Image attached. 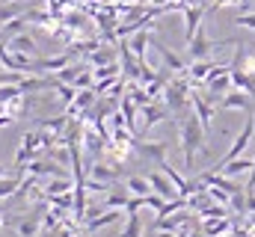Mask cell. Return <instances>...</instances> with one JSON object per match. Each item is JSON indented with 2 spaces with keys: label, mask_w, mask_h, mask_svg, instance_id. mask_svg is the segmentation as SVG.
I'll use <instances>...</instances> for the list:
<instances>
[{
  "label": "cell",
  "mask_w": 255,
  "mask_h": 237,
  "mask_svg": "<svg viewBox=\"0 0 255 237\" xmlns=\"http://www.w3.org/2000/svg\"><path fill=\"white\" fill-rule=\"evenodd\" d=\"M187 208H181V211H175V214H169V217H157L154 220V232H181V226L190 220V214H184Z\"/></svg>",
  "instance_id": "cell-14"
},
{
  "label": "cell",
  "mask_w": 255,
  "mask_h": 237,
  "mask_svg": "<svg viewBox=\"0 0 255 237\" xmlns=\"http://www.w3.org/2000/svg\"><path fill=\"white\" fill-rule=\"evenodd\" d=\"M125 187H128L130 196H148V193H151V181H148V175L145 178H139V175L125 178Z\"/></svg>",
  "instance_id": "cell-19"
},
{
  "label": "cell",
  "mask_w": 255,
  "mask_h": 237,
  "mask_svg": "<svg viewBox=\"0 0 255 237\" xmlns=\"http://www.w3.org/2000/svg\"><path fill=\"white\" fill-rule=\"evenodd\" d=\"M148 181H151V193L163 196L166 202H169V199H178V187L172 184V178L166 175L163 169H160V172H148Z\"/></svg>",
  "instance_id": "cell-8"
},
{
  "label": "cell",
  "mask_w": 255,
  "mask_h": 237,
  "mask_svg": "<svg viewBox=\"0 0 255 237\" xmlns=\"http://www.w3.org/2000/svg\"><path fill=\"white\" fill-rule=\"evenodd\" d=\"M205 95H208V101L211 98H223L229 89H235L232 86V68H226V71H217V74H211L208 80H205Z\"/></svg>",
  "instance_id": "cell-5"
},
{
  "label": "cell",
  "mask_w": 255,
  "mask_h": 237,
  "mask_svg": "<svg viewBox=\"0 0 255 237\" xmlns=\"http://www.w3.org/2000/svg\"><path fill=\"white\" fill-rule=\"evenodd\" d=\"M18 15H24V9H21L18 3H6V6H0V24H6V21L18 18Z\"/></svg>",
  "instance_id": "cell-24"
},
{
  "label": "cell",
  "mask_w": 255,
  "mask_h": 237,
  "mask_svg": "<svg viewBox=\"0 0 255 237\" xmlns=\"http://www.w3.org/2000/svg\"><path fill=\"white\" fill-rule=\"evenodd\" d=\"M220 110H244V113H253V95L244 92V89H229L223 98H220Z\"/></svg>",
  "instance_id": "cell-4"
},
{
  "label": "cell",
  "mask_w": 255,
  "mask_h": 237,
  "mask_svg": "<svg viewBox=\"0 0 255 237\" xmlns=\"http://www.w3.org/2000/svg\"><path fill=\"white\" fill-rule=\"evenodd\" d=\"M253 121H255V116H253Z\"/></svg>",
  "instance_id": "cell-33"
},
{
  "label": "cell",
  "mask_w": 255,
  "mask_h": 237,
  "mask_svg": "<svg viewBox=\"0 0 255 237\" xmlns=\"http://www.w3.org/2000/svg\"><path fill=\"white\" fill-rule=\"evenodd\" d=\"M181 15H184V39L190 42L193 36L199 33V27H202V18H205V3H193V6H187Z\"/></svg>",
  "instance_id": "cell-9"
},
{
  "label": "cell",
  "mask_w": 255,
  "mask_h": 237,
  "mask_svg": "<svg viewBox=\"0 0 255 237\" xmlns=\"http://www.w3.org/2000/svg\"><path fill=\"white\" fill-rule=\"evenodd\" d=\"M136 151H139L142 157L154 160V163L166 160V142H139V145H136Z\"/></svg>",
  "instance_id": "cell-17"
},
{
  "label": "cell",
  "mask_w": 255,
  "mask_h": 237,
  "mask_svg": "<svg viewBox=\"0 0 255 237\" xmlns=\"http://www.w3.org/2000/svg\"><path fill=\"white\" fill-rule=\"evenodd\" d=\"M0 86H3V80H0Z\"/></svg>",
  "instance_id": "cell-32"
},
{
  "label": "cell",
  "mask_w": 255,
  "mask_h": 237,
  "mask_svg": "<svg viewBox=\"0 0 255 237\" xmlns=\"http://www.w3.org/2000/svg\"><path fill=\"white\" fill-rule=\"evenodd\" d=\"M128 199H130L128 187H125V190H110V193H107V199H104V208H116V211L122 208V211H125Z\"/></svg>",
  "instance_id": "cell-22"
},
{
  "label": "cell",
  "mask_w": 255,
  "mask_h": 237,
  "mask_svg": "<svg viewBox=\"0 0 255 237\" xmlns=\"http://www.w3.org/2000/svg\"><path fill=\"white\" fill-rule=\"evenodd\" d=\"M232 24H235V27L255 30V12H241V15H235V18H232Z\"/></svg>",
  "instance_id": "cell-25"
},
{
  "label": "cell",
  "mask_w": 255,
  "mask_h": 237,
  "mask_svg": "<svg viewBox=\"0 0 255 237\" xmlns=\"http://www.w3.org/2000/svg\"><path fill=\"white\" fill-rule=\"evenodd\" d=\"M190 95H193V83L187 80V74H175V80H169L166 89H163V104L169 107L172 116H181L184 107L190 104Z\"/></svg>",
  "instance_id": "cell-2"
},
{
  "label": "cell",
  "mask_w": 255,
  "mask_h": 237,
  "mask_svg": "<svg viewBox=\"0 0 255 237\" xmlns=\"http://www.w3.org/2000/svg\"><path fill=\"white\" fill-rule=\"evenodd\" d=\"M95 101H98V92L95 89H77V98L65 107V116H83L86 110H92L95 107Z\"/></svg>",
  "instance_id": "cell-7"
},
{
  "label": "cell",
  "mask_w": 255,
  "mask_h": 237,
  "mask_svg": "<svg viewBox=\"0 0 255 237\" xmlns=\"http://www.w3.org/2000/svg\"><path fill=\"white\" fill-rule=\"evenodd\" d=\"M139 116H142V127H139V133H148V130H151L157 121L169 118V107H166V104H157V101H151V104L139 107Z\"/></svg>",
  "instance_id": "cell-6"
},
{
  "label": "cell",
  "mask_w": 255,
  "mask_h": 237,
  "mask_svg": "<svg viewBox=\"0 0 255 237\" xmlns=\"http://www.w3.org/2000/svg\"><path fill=\"white\" fill-rule=\"evenodd\" d=\"M119 217H122V214H119L116 208H107L104 214H98V217H92V220H86V223H83V235H95V232H101V229L113 226Z\"/></svg>",
  "instance_id": "cell-13"
},
{
  "label": "cell",
  "mask_w": 255,
  "mask_h": 237,
  "mask_svg": "<svg viewBox=\"0 0 255 237\" xmlns=\"http://www.w3.org/2000/svg\"><path fill=\"white\" fill-rule=\"evenodd\" d=\"M178 136H181V151H184V169H193L196 154H208V139H205L208 133L199 124L196 113L178 118Z\"/></svg>",
  "instance_id": "cell-1"
},
{
  "label": "cell",
  "mask_w": 255,
  "mask_h": 237,
  "mask_svg": "<svg viewBox=\"0 0 255 237\" xmlns=\"http://www.w3.org/2000/svg\"><path fill=\"white\" fill-rule=\"evenodd\" d=\"M202 3H205V6H208V0H202Z\"/></svg>",
  "instance_id": "cell-31"
},
{
  "label": "cell",
  "mask_w": 255,
  "mask_h": 237,
  "mask_svg": "<svg viewBox=\"0 0 255 237\" xmlns=\"http://www.w3.org/2000/svg\"><path fill=\"white\" fill-rule=\"evenodd\" d=\"M130 51H133V57L139 59V62H148L145 59V51H148V45H151V27H142V30H136L133 36H130Z\"/></svg>",
  "instance_id": "cell-16"
},
{
  "label": "cell",
  "mask_w": 255,
  "mask_h": 237,
  "mask_svg": "<svg viewBox=\"0 0 255 237\" xmlns=\"http://www.w3.org/2000/svg\"><path fill=\"white\" fill-rule=\"evenodd\" d=\"M229 217H208L205 223H202V232L208 237H217V235H223V232H229Z\"/></svg>",
  "instance_id": "cell-18"
},
{
  "label": "cell",
  "mask_w": 255,
  "mask_h": 237,
  "mask_svg": "<svg viewBox=\"0 0 255 237\" xmlns=\"http://www.w3.org/2000/svg\"><path fill=\"white\" fill-rule=\"evenodd\" d=\"M238 9H241V12H250V9H253V0H238Z\"/></svg>",
  "instance_id": "cell-26"
},
{
  "label": "cell",
  "mask_w": 255,
  "mask_h": 237,
  "mask_svg": "<svg viewBox=\"0 0 255 237\" xmlns=\"http://www.w3.org/2000/svg\"><path fill=\"white\" fill-rule=\"evenodd\" d=\"M119 175H122L119 166H107V163H101V160L86 163V178H98V181H104V184H116Z\"/></svg>",
  "instance_id": "cell-11"
},
{
  "label": "cell",
  "mask_w": 255,
  "mask_h": 237,
  "mask_svg": "<svg viewBox=\"0 0 255 237\" xmlns=\"http://www.w3.org/2000/svg\"><path fill=\"white\" fill-rule=\"evenodd\" d=\"M226 42H229V39H226ZM226 42H214V39H208V33L199 27V33L187 42V54H190V59H208V54H211L214 48H220V45H226Z\"/></svg>",
  "instance_id": "cell-3"
},
{
  "label": "cell",
  "mask_w": 255,
  "mask_h": 237,
  "mask_svg": "<svg viewBox=\"0 0 255 237\" xmlns=\"http://www.w3.org/2000/svg\"><path fill=\"white\" fill-rule=\"evenodd\" d=\"M6 48H9V51H18V54L39 57V45H36V39L27 36V33H15L12 39H6Z\"/></svg>",
  "instance_id": "cell-15"
},
{
  "label": "cell",
  "mask_w": 255,
  "mask_h": 237,
  "mask_svg": "<svg viewBox=\"0 0 255 237\" xmlns=\"http://www.w3.org/2000/svg\"><path fill=\"white\" fill-rule=\"evenodd\" d=\"M86 62L92 65V68H98V65H110V62H116V51L113 48H98V51H92L89 57H86Z\"/></svg>",
  "instance_id": "cell-20"
},
{
  "label": "cell",
  "mask_w": 255,
  "mask_h": 237,
  "mask_svg": "<svg viewBox=\"0 0 255 237\" xmlns=\"http://www.w3.org/2000/svg\"><path fill=\"white\" fill-rule=\"evenodd\" d=\"M21 187V172L18 175H3L0 178V199H12Z\"/></svg>",
  "instance_id": "cell-21"
},
{
  "label": "cell",
  "mask_w": 255,
  "mask_h": 237,
  "mask_svg": "<svg viewBox=\"0 0 255 237\" xmlns=\"http://www.w3.org/2000/svg\"><path fill=\"white\" fill-rule=\"evenodd\" d=\"M116 237H142V223H139V217L136 214H128V226L122 229V235Z\"/></svg>",
  "instance_id": "cell-23"
},
{
  "label": "cell",
  "mask_w": 255,
  "mask_h": 237,
  "mask_svg": "<svg viewBox=\"0 0 255 237\" xmlns=\"http://www.w3.org/2000/svg\"><path fill=\"white\" fill-rule=\"evenodd\" d=\"M3 175H12V172H9V169H6V166L0 163V178H3Z\"/></svg>",
  "instance_id": "cell-29"
},
{
  "label": "cell",
  "mask_w": 255,
  "mask_h": 237,
  "mask_svg": "<svg viewBox=\"0 0 255 237\" xmlns=\"http://www.w3.org/2000/svg\"><path fill=\"white\" fill-rule=\"evenodd\" d=\"M9 223H12V220H6V217L0 214V229H3V226H9Z\"/></svg>",
  "instance_id": "cell-28"
},
{
  "label": "cell",
  "mask_w": 255,
  "mask_h": 237,
  "mask_svg": "<svg viewBox=\"0 0 255 237\" xmlns=\"http://www.w3.org/2000/svg\"><path fill=\"white\" fill-rule=\"evenodd\" d=\"M119 3H142V0H119Z\"/></svg>",
  "instance_id": "cell-30"
},
{
  "label": "cell",
  "mask_w": 255,
  "mask_h": 237,
  "mask_svg": "<svg viewBox=\"0 0 255 237\" xmlns=\"http://www.w3.org/2000/svg\"><path fill=\"white\" fill-rule=\"evenodd\" d=\"M71 59H74V54L65 48V54H57V57H48V59H36L33 62V74H39V71H60V68H65V65H71Z\"/></svg>",
  "instance_id": "cell-12"
},
{
  "label": "cell",
  "mask_w": 255,
  "mask_h": 237,
  "mask_svg": "<svg viewBox=\"0 0 255 237\" xmlns=\"http://www.w3.org/2000/svg\"><path fill=\"white\" fill-rule=\"evenodd\" d=\"M154 237H178V232H157Z\"/></svg>",
  "instance_id": "cell-27"
},
{
  "label": "cell",
  "mask_w": 255,
  "mask_h": 237,
  "mask_svg": "<svg viewBox=\"0 0 255 237\" xmlns=\"http://www.w3.org/2000/svg\"><path fill=\"white\" fill-rule=\"evenodd\" d=\"M151 45L157 48L160 59L166 62V68H169L172 74H187V62H184V59L178 57V54H172V51H169V48H166V45H163L160 39H154V33H151Z\"/></svg>",
  "instance_id": "cell-10"
}]
</instances>
